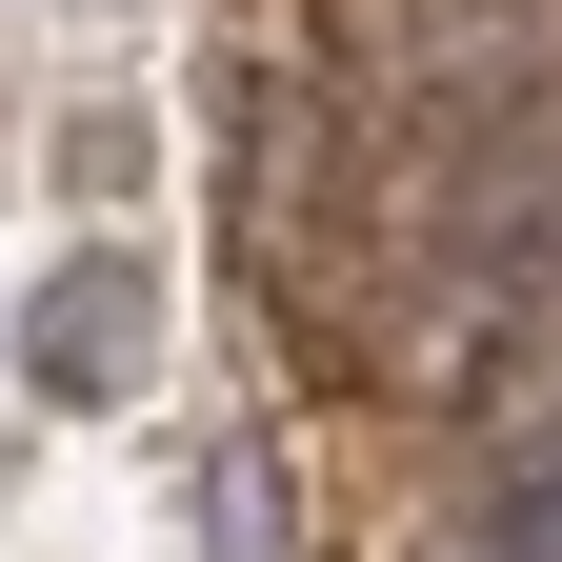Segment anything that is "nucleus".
<instances>
[{
  "label": "nucleus",
  "instance_id": "nucleus-1",
  "mask_svg": "<svg viewBox=\"0 0 562 562\" xmlns=\"http://www.w3.org/2000/svg\"><path fill=\"white\" fill-rule=\"evenodd\" d=\"M140 341H161V281H140V261H60L41 302H21V362H41L60 402H121Z\"/></svg>",
  "mask_w": 562,
  "mask_h": 562
},
{
  "label": "nucleus",
  "instance_id": "nucleus-2",
  "mask_svg": "<svg viewBox=\"0 0 562 562\" xmlns=\"http://www.w3.org/2000/svg\"><path fill=\"white\" fill-rule=\"evenodd\" d=\"M462 562H562V503H503V522H482Z\"/></svg>",
  "mask_w": 562,
  "mask_h": 562
}]
</instances>
